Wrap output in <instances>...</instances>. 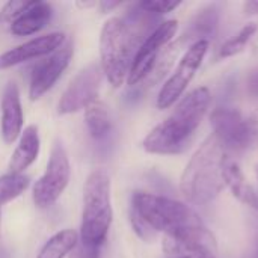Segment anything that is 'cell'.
Masks as SVG:
<instances>
[{
  "label": "cell",
  "instance_id": "1",
  "mask_svg": "<svg viewBox=\"0 0 258 258\" xmlns=\"http://www.w3.org/2000/svg\"><path fill=\"white\" fill-rule=\"evenodd\" d=\"M212 103V92L200 86L178 100L172 113L157 124L144 139L142 147L150 154H181L190 144Z\"/></svg>",
  "mask_w": 258,
  "mask_h": 258
},
{
  "label": "cell",
  "instance_id": "2",
  "mask_svg": "<svg viewBox=\"0 0 258 258\" xmlns=\"http://www.w3.org/2000/svg\"><path fill=\"white\" fill-rule=\"evenodd\" d=\"M227 154L213 133L201 142L180 177V192L187 203L204 206L222 192V163Z\"/></svg>",
  "mask_w": 258,
  "mask_h": 258
},
{
  "label": "cell",
  "instance_id": "3",
  "mask_svg": "<svg viewBox=\"0 0 258 258\" xmlns=\"http://www.w3.org/2000/svg\"><path fill=\"white\" fill-rule=\"evenodd\" d=\"M141 24L118 17L109 18L100 35V65L113 88H119L128 76L139 48Z\"/></svg>",
  "mask_w": 258,
  "mask_h": 258
},
{
  "label": "cell",
  "instance_id": "4",
  "mask_svg": "<svg viewBox=\"0 0 258 258\" xmlns=\"http://www.w3.org/2000/svg\"><path fill=\"white\" fill-rule=\"evenodd\" d=\"M132 209L156 231L165 236L198 233L207 228L200 215L187 204L168 197L135 192Z\"/></svg>",
  "mask_w": 258,
  "mask_h": 258
},
{
  "label": "cell",
  "instance_id": "5",
  "mask_svg": "<svg viewBox=\"0 0 258 258\" xmlns=\"http://www.w3.org/2000/svg\"><path fill=\"white\" fill-rule=\"evenodd\" d=\"M113 221L110 200V178L104 169L92 171L83 187V213L80 225V240L103 246Z\"/></svg>",
  "mask_w": 258,
  "mask_h": 258
},
{
  "label": "cell",
  "instance_id": "6",
  "mask_svg": "<svg viewBox=\"0 0 258 258\" xmlns=\"http://www.w3.org/2000/svg\"><path fill=\"white\" fill-rule=\"evenodd\" d=\"M210 125L227 151H243L258 144V113L246 115L234 107H216L210 115Z\"/></svg>",
  "mask_w": 258,
  "mask_h": 258
},
{
  "label": "cell",
  "instance_id": "7",
  "mask_svg": "<svg viewBox=\"0 0 258 258\" xmlns=\"http://www.w3.org/2000/svg\"><path fill=\"white\" fill-rule=\"evenodd\" d=\"M209 47L210 44L207 39H197L194 44L189 45V48L180 57L175 70L159 91L156 104L160 110L169 109L183 97L195 74L201 68L209 51Z\"/></svg>",
  "mask_w": 258,
  "mask_h": 258
},
{
  "label": "cell",
  "instance_id": "8",
  "mask_svg": "<svg viewBox=\"0 0 258 258\" xmlns=\"http://www.w3.org/2000/svg\"><path fill=\"white\" fill-rule=\"evenodd\" d=\"M70 160L63 145L54 142L44 175L35 183L32 190L33 203L38 209H50L63 194L70 183Z\"/></svg>",
  "mask_w": 258,
  "mask_h": 258
},
{
  "label": "cell",
  "instance_id": "9",
  "mask_svg": "<svg viewBox=\"0 0 258 258\" xmlns=\"http://www.w3.org/2000/svg\"><path fill=\"white\" fill-rule=\"evenodd\" d=\"M177 30H178V21L166 20L160 23L151 33H148V36L141 42L133 57V62L127 76L128 86H136L148 77L157 57L165 50V47H168L169 42L174 39V36L177 35Z\"/></svg>",
  "mask_w": 258,
  "mask_h": 258
},
{
  "label": "cell",
  "instance_id": "10",
  "mask_svg": "<svg viewBox=\"0 0 258 258\" xmlns=\"http://www.w3.org/2000/svg\"><path fill=\"white\" fill-rule=\"evenodd\" d=\"M103 70L101 65L97 62L89 63L77 76L70 82L68 88L63 91L59 103H57V113L68 115L85 109L91 101L97 100L101 82H103Z\"/></svg>",
  "mask_w": 258,
  "mask_h": 258
},
{
  "label": "cell",
  "instance_id": "11",
  "mask_svg": "<svg viewBox=\"0 0 258 258\" xmlns=\"http://www.w3.org/2000/svg\"><path fill=\"white\" fill-rule=\"evenodd\" d=\"M73 53H74L73 44L65 42L59 50L51 53L48 57H45L35 67L29 85V98L32 101L41 98L45 92H48L54 86V83L68 68Z\"/></svg>",
  "mask_w": 258,
  "mask_h": 258
},
{
  "label": "cell",
  "instance_id": "12",
  "mask_svg": "<svg viewBox=\"0 0 258 258\" xmlns=\"http://www.w3.org/2000/svg\"><path fill=\"white\" fill-rule=\"evenodd\" d=\"M63 44H65V35L62 32H51L48 35L33 38L0 54V70H6L32 59L48 56L56 50H59Z\"/></svg>",
  "mask_w": 258,
  "mask_h": 258
},
{
  "label": "cell",
  "instance_id": "13",
  "mask_svg": "<svg viewBox=\"0 0 258 258\" xmlns=\"http://www.w3.org/2000/svg\"><path fill=\"white\" fill-rule=\"evenodd\" d=\"M23 107L20 100V91L15 83H9L2 97V121L0 132L6 144H12L23 133Z\"/></svg>",
  "mask_w": 258,
  "mask_h": 258
},
{
  "label": "cell",
  "instance_id": "14",
  "mask_svg": "<svg viewBox=\"0 0 258 258\" xmlns=\"http://www.w3.org/2000/svg\"><path fill=\"white\" fill-rule=\"evenodd\" d=\"M222 180L236 200H239L248 207L258 210V194L252 187V184L246 180L239 162L230 154L225 156L222 163Z\"/></svg>",
  "mask_w": 258,
  "mask_h": 258
},
{
  "label": "cell",
  "instance_id": "15",
  "mask_svg": "<svg viewBox=\"0 0 258 258\" xmlns=\"http://www.w3.org/2000/svg\"><path fill=\"white\" fill-rule=\"evenodd\" d=\"M39 148H41V141H39L38 127L27 125L23 130L20 136V142L9 160V172L23 174L38 159Z\"/></svg>",
  "mask_w": 258,
  "mask_h": 258
},
{
  "label": "cell",
  "instance_id": "16",
  "mask_svg": "<svg viewBox=\"0 0 258 258\" xmlns=\"http://www.w3.org/2000/svg\"><path fill=\"white\" fill-rule=\"evenodd\" d=\"M53 15L51 5L47 2H32L30 6L11 23V33L15 36H29L41 29L50 21Z\"/></svg>",
  "mask_w": 258,
  "mask_h": 258
},
{
  "label": "cell",
  "instance_id": "17",
  "mask_svg": "<svg viewBox=\"0 0 258 258\" xmlns=\"http://www.w3.org/2000/svg\"><path fill=\"white\" fill-rule=\"evenodd\" d=\"M86 127L94 139H104L110 132V118L107 106L101 100H94L85 107Z\"/></svg>",
  "mask_w": 258,
  "mask_h": 258
},
{
  "label": "cell",
  "instance_id": "18",
  "mask_svg": "<svg viewBox=\"0 0 258 258\" xmlns=\"http://www.w3.org/2000/svg\"><path fill=\"white\" fill-rule=\"evenodd\" d=\"M79 234L74 230H62L53 234L42 246L38 258H63L68 255L79 242Z\"/></svg>",
  "mask_w": 258,
  "mask_h": 258
},
{
  "label": "cell",
  "instance_id": "19",
  "mask_svg": "<svg viewBox=\"0 0 258 258\" xmlns=\"http://www.w3.org/2000/svg\"><path fill=\"white\" fill-rule=\"evenodd\" d=\"M257 33L258 23L252 21V23L245 24L234 36H231L230 39H227L221 45L218 56L221 59H227V57H233V56H237V54L243 53L248 48V45L252 42V39L257 36Z\"/></svg>",
  "mask_w": 258,
  "mask_h": 258
},
{
  "label": "cell",
  "instance_id": "20",
  "mask_svg": "<svg viewBox=\"0 0 258 258\" xmlns=\"http://www.w3.org/2000/svg\"><path fill=\"white\" fill-rule=\"evenodd\" d=\"M30 184L29 177L24 174L8 172L0 175V207L15 198H18Z\"/></svg>",
  "mask_w": 258,
  "mask_h": 258
},
{
  "label": "cell",
  "instance_id": "21",
  "mask_svg": "<svg viewBox=\"0 0 258 258\" xmlns=\"http://www.w3.org/2000/svg\"><path fill=\"white\" fill-rule=\"evenodd\" d=\"M178 48H180V42H174V44H169L168 47H165V50L157 57L151 73L148 74V77L142 83H147V86H153L154 83L160 82L162 77H165L169 73L172 63L178 54Z\"/></svg>",
  "mask_w": 258,
  "mask_h": 258
},
{
  "label": "cell",
  "instance_id": "22",
  "mask_svg": "<svg viewBox=\"0 0 258 258\" xmlns=\"http://www.w3.org/2000/svg\"><path fill=\"white\" fill-rule=\"evenodd\" d=\"M180 5H181L180 0H145L139 3V8L148 14L165 15L177 9Z\"/></svg>",
  "mask_w": 258,
  "mask_h": 258
},
{
  "label": "cell",
  "instance_id": "23",
  "mask_svg": "<svg viewBox=\"0 0 258 258\" xmlns=\"http://www.w3.org/2000/svg\"><path fill=\"white\" fill-rule=\"evenodd\" d=\"M32 2L26 0H11L0 9V23H12L15 21L29 6Z\"/></svg>",
  "mask_w": 258,
  "mask_h": 258
},
{
  "label": "cell",
  "instance_id": "24",
  "mask_svg": "<svg viewBox=\"0 0 258 258\" xmlns=\"http://www.w3.org/2000/svg\"><path fill=\"white\" fill-rule=\"evenodd\" d=\"M130 222H132V227L135 230V233L145 242H151L154 237H156V231L132 209V213H130Z\"/></svg>",
  "mask_w": 258,
  "mask_h": 258
},
{
  "label": "cell",
  "instance_id": "25",
  "mask_svg": "<svg viewBox=\"0 0 258 258\" xmlns=\"http://www.w3.org/2000/svg\"><path fill=\"white\" fill-rule=\"evenodd\" d=\"M100 252H101V246L88 245L79 239L77 245L70 252V258H100Z\"/></svg>",
  "mask_w": 258,
  "mask_h": 258
},
{
  "label": "cell",
  "instance_id": "26",
  "mask_svg": "<svg viewBox=\"0 0 258 258\" xmlns=\"http://www.w3.org/2000/svg\"><path fill=\"white\" fill-rule=\"evenodd\" d=\"M243 14L246 15H255L258 14V0H249L243 3Z\"/></svg>",
  "mask_w": 258,
  "mask_h": 258
},
{
  "label": "cell",
  "instance_id": "27",
  "mask_svg": "<svg viewBox=\"0 0 258 258\" xmlns=\"http://www.w3.org/2000/svg\"><path fill=\"white\" fill-rule=\"evenodd\" d=\"M98 5L101 8V12H109V11L118 8L121 5V2H100Z\"/></svg>",
  "mask_w": 258,
  "mask_h": 258
},
{
  "label": "cell",
  "instance_id": "28",
  "mask_svg": "<svg viewBox=\"0 0 258 258\" xmlns=\"http://www.w3.org/2000/svg\"><path fill=\"white\" fill-rule=\"evenodd\" d=\"M255 175H257V181H258V165H255Z\"/></svg>",
  "mask_w": 258,
  "mask_h": 258
},
{
  "label": "cell",
  "instance_id": "29",
  "mask_svg": "<svg viewBox=\"0 0 258 258\" xmlns=\"http://www.w3.org/2000/svg\"><path fill=\"white\" fill-rule=\"evenodd\" d=\"M0 224H2V210H0Z\"/></svg>",
  "mask_w": 258,
  "mask_h": 258
}]
</instances>
